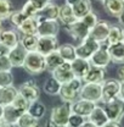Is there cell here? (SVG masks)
Wrapping results in <instances>:
<instances>
[{"label":"cell","instance_id":"d4e9b609","mask_svg":"<svg viewBox=\"0 0 124 127\" xmlns=\"http://www.w3.org/2000/svg\"><path fill=\"white\" fill-rule=\"evenodd\" d=\"M109 56L112 63L114 64H124V43L119 42L117 44L107 45Z\"/></svg>","mask_w":124,"mask_h":127},{"label":"cell","instance_id":"30bf717a","mask_svg":"<svg viewBox=\"0 0 124 127\" xmlns=\"http://www.w3.org/2000/svg\"><path fill=\"white\" fill-rule=\"evenodd\" d=\"M57 48H59V39H57V37H52V35H43V37H39L37 51L40 53L41 55L46 56L49 54L56 51Z\"/></svg>","mask_w":124,"mask_h":127},{"label":"cell","instance_id":"6f0895ef","mask_svg":"<svg viewBox=\"0 0 124 127\" xmlns=\"http://www.w3.org/2000/svg\"><path fill=\"white\" fill-rule=\"evenodd\" d=\"M32 127H40V126H39V125L37 124V125H34V126H32Z\"/></svg>","mask_w":124,"mask_h":127},{"label":"cell","instance_id":"680465c9","mask_svg":"<svg viewBox=\"0 0 124 127\" xmlns=\"http://www.w3.org/2000/svg\"><path fill=\"white\" fill-rule=\"evenodd\" d=\"M122 42H123V43H124V32H123V40H122Z\"/></svg>","mask_w":124,"mask_h":127},{"label":"cell","instance_id":"cb8c5ba5","mask_svg":"<svg viewBox=\"0 0 124 127\" xmlns=\"http://www.w3.org/2000/svg\"><path fill=\"white\" fill-rule=\"evenodd\" d=\"M103 81H105V68H100V67H95V66L90 67L89 72L83 78L84 83H99V84H102Z\"/></svg>","mask_w":124,"mask_h":127},{"label":"cell","instance_id":"f546056e","mask_svg":"<svg viewBox=\"0 0 124 127\" xmlns=\"http://www.w3.org/2000/svg\"><path fill=\"white\" fill-rule=\"evenodd\" d=\"M57 51L66 63H72L73 60L77 59V51H76V47L73 44H68V43L61 44L57 48Z\"/></svg>","mask_w":124,"mask_h":127},{"label":"cell","instance_id":"2e32d148","mask_svg":"<svg viewBox=\"0 0 124 127\" xmlns=\"http://www.w3.org/2000/svg\"><path fill=\"white\" fill-rule=\"evenodd\" d=\"M27 53L28 51H26V49L21 44L10 49L7 56L10 59V63L12 65V67H23V63H24V59L27 56Z\"/></svg>","mask_w":124,"mask_h":127},{"label":"cell","instance_id":"9f6ffc18","mask_svg":"<svg viewBox=\"0 0 124 127\" xmlns=\"http://www.w3.org/2000/svg\"><path fill=\"white\" fill-rule=\"evenodd\" d=\"M55 127H68V126H61V125H56Z\"/></svg>","mask_w":124,"mask_h":127},{"label":"cell","instance_id":"9c48e42d","mask_svg":"<svg viewBox=\"0 0 124 127\" xmlns=\"http://www.w3.org/2000/svg\"><path fill=\"white\" fill-rule=\"evenodd\" d=\"M17 89H18V93L29 103L38 100L40 96V89L34 81H27L22 83Z\"/></svg>","mask_w":124,"mask_h":127},{"label":"cell","instance_id":"f1b7e54d","mask_svg":"<svg viewBox=\"0 0 124 127\" xmlns=\"http://www.w3.org/2000/svg\"><path fill=\"white\" fill-rule=\"evenodd\" d=\"M73 12L78 20L83 18L85 15H88L89 12L93 11V5H91V0H80L77 4H74L72 6Z\"/></svg>","mask_w":124,"mask_h":127},{"label":"cell","instance_id":"277c9868","mask_svg":"<svg viewBox=\"0 0 124 127\" xmlns=\"http://www.w3.org/2000/svg\"><path fill=\"white\" fill-rule=\"evenodd\" d=\"M79 99L89 100L95 104L102 101V84L99 83H84L79 92Z\"/></svg>","mask_w":124,"mask_h":127},{"label":"cell","instance_id":"d6a6232c","mask_svg":"<svg viewBox=\"0 0 124 127\" xmlns=\"http://www.w3.org/2000/svg\"><path fill=\"white\" fill-rule=\"evenodd\" d=\"M45 61H46V70L52 72L56 67H59L61 64L64 63V60L61 58V55L59 54V51H54L51 54H49L45 56Z\"/></svg>","mask_w":124,"mask_h":127},{"label":"cell","instance_id":"d6986e66","mask_svg":"<svg viewBox=\"0 0 124 127\" xmlns=\"http://www.w3.org/2000/svg\"><path fill=\"white\" fill-rule=\"evenodd\" d=\"M0 43L9 49H12L20 44V35L15 30L1 31L0 32Z\"/></svg>","mask_w":124,"mask_h":127},{"label":"cell","instance_id":"5bb4252c","mask_svg":"<svg viewBox=\"0 0 124 127\" xmlns=\"http://www.w3.org/2000/svg\"><path fill=\"white\" fill-rule=\"evenodd\" d=\"M52 77L57 79L60 83H67L69 81L74 78V73L72 71V66H71V63H64L61 64L59 67H56L52 72Z\"/></svg>","mask_w":124,"mask_h":127},{"label":"cell","instance_id":"8992f818","mask_svg":"<svg viewBox=\"0 0 124 127\" xmlns=\"http://www.w3.org/2000/svg\"><path fill=\"white\" fill-rule=\"evenodd\" d=\"M100 47H101V44H100L99 42H96L91 35H89V37L85 38L78 47H76L77 58L85 59V60H90V58L94 55V53Z\"/></svg>","mask_w":124,"mask_h":127},{"label":"cell","instance_id":"4dcf8cb0","mask_svg":"<svg viewBox=\"0 0 124 127\" xmlns=\"http://www.w3.org/2000/svg\"><path fill=\"white\" fill-rule=\"evenodd\" d=\"M39 35L38 34H23L20 38V44L26 49V51H37Z\"/></svg>","mask_w":124,"mask_h":127},{"label":"cell","instance_id":"8fae6325","mask_svg":"<svg viewBox=\"0 0 124 127\" xmlns=\"http://www.w3.org/2000/svg\"><path fill=\"white\" fill-rule=\"evenodd\" d=\"M89 61L91 64V66L100 67V68H106L109 64L112 63L107 47H103V45L101 44V47L94 53V55L90 58Z\"/></svg>","mask_w":124,"mask_h":127},{"label":"cell","instance_id":"52a82bcc","mask_svg":"<svg viewBox=\"0 0 124 127\" xmlns=\"http://www.w3.org/2000/svg\"><path fill=\"white\" fill-rule=\"evenodd\" d=\"M121 94V81L119 79H105L102 82V101L107 103L109 100L119 96Z\"/></svg>","mask_w":124,"mask_h":127},{"label":"cell","instance_id":"3957f363","mask_svg":"<svg viewBox=\"0 0 124 127\" xmlns=\"http://www.w3.org/2000/svg\"><path fill=\"white\" fill-rule=\"evenodd\" d=\"M103 110L109 121L121 122V120L124 117V99L119 95L107 103H105Z\"/></svg>","mask_w":124,"mask_h":127},{"label":"cell","instance_id":"d590c367","mask_svg":"<svg viewBox=\"0 0 124 127\" xmlns=\"http://www.w3.org/2000/svg\"><path fill=\"white\" fill-rule=\"evenodd\" d=\"M14 12V6L10 0H0V20H7Z\"/></svg>","mask_w":124,"mask_h":127},{"label":"cell","instance_id":"836d02e7","mask_svg":"<svg viewBox=\"0 0 124 127\" xmlns=\"http://www.w3.org/2000/svg\"><path fill=\"white\" fill-rule=\"evenodd\" d=\"M123 32H124V30H122L119 26H111L109 32H108V37L106 39L107 45L117 44V43L122 42L123 40Z\"/></svg>","mask_w":124,"mask_h":127},{"label":"cell","instance_id":"ac0fdd59","mask_svg":"<svg viewBox=\"0 0 124 127\" xmlns=\"http://www.w3.org/2000/svg\"><path fill=\"white\" fill-rule=\"evenodd\" d=\"M59 11H60V6L50 1L45 7H43L38 12L37 18L39 22L44 20H59Z\"/></svg>","mask_w":124,"mask_h":127},{"label":"cell","instance_id":"603a6c76","mask_svg":"<svg viewBox=\"0 0 124 127\" xmlns=\"http://www.w3.org/2000/svg\"><path fill=\"white\" fill-rule=\"evenodd\" d=\"M88 120L91 121L93 124H95L97 127L105 126L109 121L107 115H106V112L103 110V108H102V106H99V105H96V106L94 108V110L91 111V114L89 115Z\"/></svg>","mask_w":124,"mask_h":127},{"label":"cell","instance_id":"816d5d0a","mask_svg":"<svg viewBox=\"0 0 124 127\" xmlns=\"http://www.w3.org/2000/svg\"><path fill=\"white\" fill-rule=\"evenodd\" d=\"M0 127H16V125L15 124H7V122H1V126Z\"/></svg>","mask_w":124,"mask_h":127},{"label":"cell","instance_id":"ab89813d","mask_svg":"<svg viewBox=\"0 0 124 127\" xmlns=\"http://www.w3.org/2000/svg\"><path fill=\"white\" fill-rule=\"evenodd\" d=\"M26 18H27V16L24 15L21 10H20V11H14L12 15L10 16V22H11L16 28H17V27H18V26L26 20Z\"/></svg>","mask_w":124,"mask_h":127},{"label":"cell","instance_id":"f35d334b","mask_svg":"<svg viewBox=\"0 0 124 127\" xmlns=\"http://www.w3.org/2000/svg\"><path fill=\"white\" fill-rule=\"evenodd\" d=\"M21 11L27 16V17H37L38 12H39L38 9L32 4L31 1H28V0H27V2L23 5V7L21 9Z\"/></svg>","mask_w":124,"mask_h":127},{"label":"cell","instance_id":"e0dca14e","mask_svg":"<svg viewBox=\"0 0 124 127\" xmlns=\"http://www.w3.org/2000/svg\"><path fill=\"white\" fill-rule=\"evenodd\" d=\"M71 66H72V71L74 73V77L82 79L86 76V73L89 72L90 67H91V64L89 60H85V59H80V58H77L76 60H73L71 63Z\"/></svg>","mask_w":124,"mask_h":127},{"label":"cell","instance_id":"ba28073f","mask_svg":"<svg viewBox=\"0 0 124 127\" xmlns=\"http://www.w3.org/2000/svg\"><path fill=\"white\" fill-rule=\"evenodd\" d=\"M66 31L68 32V34H69L74 40H78L79 43H82L85 38H88V37L90 35L91 30H90L82 20H77L73 25L66 26Z\"/></svg>","mask_w":124,"mask_h":127},{"label":"cell","instance_id":"f5cc1de1","mask_svg":"<svg viewBox=\"0 0 124 127\" xmlns=\"http://www.w3.org/2000/svg\"><path fill=\"white\" fill-rule=\"evenodd\" d=\"M121 96L124 99V82H121Z\"/></svg>","mask_w":124,"mask_h":127},{"label":"cell","instance_id":"60d3db41","mask_svg":"<svg viewBox=\"0 0 124 127\" xmlns=\"http://www.w3.org/2000/svg\"><path fill=\"white\" fill-rule=\"evenodd\" d=\"M80 20H82V21H83V22H84V23L90 28V30H93V27L97 23V21H99L96 14H94L93 11H91V12H89L88 15H85L83 18H80Z\"/></svg>","mask_w":124,"mask_h":127},{"label":"cell","instance_id":"83f0119b","mask_svg":"<svg viewBox=\"0 0 124 127\" xmlns=\"http://www.w3.org/2000/svg\"><path fill=\"white\" fill-rule=\"evenodd\" d=\"M27 112L31 116H33L37 121H39V120H41L45 116V114H46V106L41 101L35 100V101L29 103V105L27 108Z\"/></svg>","mask_w":124,"mask_h":127},{"label":"cell","instance_id":"11a10c76","mask_svg":"<svg viewBox=\"0 0 124 127\" xmlns=\"http://www.w3.org/2000/svg\"><path fill=\"white\" fill-rule=\"evenodd\" d=\"M1 22H2V20H0V32H1V27H2V23Z\"/></svg>","mask_w":124,"mask_h":127},{"label":"cell","instance_id":"94428289","mask_svg":"<svg viewBox=\"0 0 124 127\" xmlns=\"http://www.w3.org/2000/svg\"><path fill=\"white\" fill-rule=\"evenodd\" d=\"M99 1H102V0H99Z\"/></svg>","mask_w":124,"mask_h":127},{"label":"cell","instance_id":"4316f807","mask_svg":"<svg viewBox=\"0 0 124 127\" xmlns=\"http://www.w3.org/2000/svg\"><path fill=\"white\" fill-rule=\"evenodd\" d=\"M17 94H18V89L14 86L0 88V104L2 106L12 104V101L15 100Z\"/></svg>","mask_w":124,"mask_h":127},{"label":"cell","instance_id":"6da1fadb","mask_svg":"<svg viewBox=\"0 0 124 127\" xmlns=\"http://www.w3.org/2000/svg\"><path fill=\"white\" fill-rule=\"evenodd\" d=\"M23 68L31 75H40L46 71L45 56L38 51H29L23 63Z\"/></svg>","mask_w":124,"mask_h":127},{"label":"cell","instance_id":"8d00e7d4","mask_svg":"<svg viewBox=\"0 0 124 127\" xmlns=\"http://www.w3.org/2000/svg\"><path fill=\"white\" fill-rule=\"evenodd\" d=\"M14 84V75L11 71H0V88Z\"/></svg>","mask_w":124,"mask_h":127},{"label":"cell","instance_id":"4fadbf2b","mask_svg":"<svg viewBox=\"0 0 124 127\" xmlns=\"http://www.w3.org/2000/svg\"><path fill=\"white\" fill-rule=\"evenodd\" d=\"M60 32V22L59 20H44L39 22V28H38V35H52L57 37Z\"/></svg>","mask_w":124,"mask_h":127},{"label":"cell","instance_id":"bcb514c9","mask_svg":"<svg viewBox=\"0 0 124 127\" xmlns=\"http://www.w3.org/2000/svg\"><path fill=\"white\" fill-rule=\"evenodd\" d=\"M118 79L121 82H124V65L122 67H119V70H118Z\"/></svg>","mask_w":124,"mask_h":127},{"label":"cell","instance_id":"1f68e13d","mask_svg":"<svg viewBox=\"0 0 124 127\" xmlns=\"http://www.w3.org/2000/svg\"><path fill=\"white\" fill-rule=\"evenodd\" d=\"M62 83H60L55 77H50L47 78L44 84H43V91L46 93L47 95H59L60 91H61Z\"/></svg>","mask_w":124,"mask_h":127},{"label":"cell","instance_id":"5b68a950","mask_svg":"<svg viewBox=\"0 0 124 127\" xmlns=\"http://www.w3.org/2000/svg\"><path fill=\"white\" fill-rule=\"evenodd\" d=\"M72 114L71 109V104L69 103H62L60 105H56L55 108H52V110L50 112V120L56 124V125H61V126H67L68 122V117Z\"/></svg>","mask_w":124,"mask_h":127},{"label":"cell","instance_id":"ffe728a7","mask_svg":"<svg viewBox=\"0 0 124 127\" xmlns=\"http://www.w3.org/2000/svg\"><path fill=\"white\" fill-rule=\"evenodd\" d=\"M105 11L112 17H117L124 10V0H102Z\"/></svg>","mask_w":124,"mask_h":127},{"label":"cell","instance_id":"c3c4849f","mask_svg":"<svg viewBox=\"0 0 124 127\" xmlns=\"http://www.w3.org/2000/svg\"><path fill=\"white\" fill-rule=\"evenodd\" d=\"M80 127H97V126H96L95 124H93L91 121H89V120H85V121H84V124H83V125H82Z\"/></svg>","mask_w":124,"mask_h":127},{"label":"cell","instance_id":"f6af8a7d","mask_svg":"<svg viewBox=\"0 0 124 127\" xmlns=\"http://www.w3.org/2000/svg\"><path fill=\"white\" fill-rule=\"evenodd\" d=\"M9 51H10V49H9V48H6L4 44H1V43H0V58H1V56L7 55V54H9Z\"/></svg>","mask_w":124,"mask_h":127},{"label":"cell","instance_id":"ee69618b","mask_svg":"<svg viewBox=\"0 0 124 127\" xmlns=\"http://www.w3.org/2000/svg\"><path fill=\"white\" fill-rule=\"evenodd\" d=\"M28 1H31L32 4L38 9V11H40L43 7H45L47 4L50 2V0H28Z\"/></svg>","mask_w":124,"mask_h":127},{"label":"cell","instance_id":"7dc6e473","mask_svg":"<svg viewBox=\"0 0 124 127\" xmlns=\"http://www.w3.org/2000/svg\"><path fill=\"white\" fill-rule=\"evenodd\" d=\"M102 127H122V126H121L119 122H116V121H108L105 126H102Z\"/></svg>","mask_w":124,"mask_h":127},{"label":"cell","instance_id":"db71d44e","mask_svg":"<svg viewBox=\"0 0 124 127\" xmlns=\"http://www.w3.org/2000/svg\"><path fill=\"white\" fill-rule=\"evenodd\" d=\"M2 117H4V106L0 104V121H2Z\"/></svg>","mask_w":124,"mask_h":127},{"label":"cell","instance_id":"7c38bea8","mask_svg":"<svg viewBox=\"0 0 124 127\" xmlns=\"http://www.w3.org/2000/svg\"><path fill=\"white\" fill-rule=\"evenodd\" d=\"M109 28H111V25L107 21L99 20L97 23L93 27V30L90 32V35L93 37L96 42H99L100 44H103V43H106V39L108 37Z\"/></svg>","mask_w":124,"mask_h":127},{"label":"cell","instance_id":"91938a15","mask_svg":"<svg viewBox=\"0 0 124 127\" xmlns=\"http://www.w3.org/2000/svg\"><path fill=\"white\" fill-rule=\"evenodd\" d=\"M1 122H2V121H0V126H1Z\"/></svg>","mask_w":124,"mask_h":127},{"label":"cell","instance_id":"7402d4cb","mask_svg":"<svg viewBox=\"0 0 124 127\" xmlns=\"http://www.w3.org/2000/svg\"><path fill=\"white\" fill-rule=\"evenodd\" d=\"M38 28H39V21L37 17H27L18 27L17 31L22 35L23 34H38Z\"/></svg>","mask_w":124,"mask_h":127},{"label":"cell","instance_id":"f907efd6","mask_svg":"<svg viewBox=\"0 0 124 127\" xmlns=\"http://www.w3.org/2000/svg\"><path fill=\"white\" fill-rule=\"evenodd\" d=\"M78 1H80V0H64V4H68V5L73 6L74 4H77Z\"/></svg>","mask_w":124,"mask_h":127},{"label":"cell","instance_id":"e575fe53","mask_svg":"<svg viewBox=\"0 0 124 127\" xmlns=\"http://www.w3.org/2000/svg\"><path fill=\"white\" fill-rule=\"evenodd\" d=\"M38 124V121L31 116L27 111H24L20 117H18V120L16 121V127H32L34 126V125H37Z\"/></svg>","mask_w":124,"mask_h":127},{"label":"cell","instance_id":"7a4b0ae2","mask_svg":"<svg viewBox=\"0 0 124 127\" xmlns=\"http://www.w3.org/2000/svg\"><path fill=\"white\" fill-rule=\"evenodd\" d=\"M82 86H83V81L74 77L72 81L62 84L59 95H60V98L64 103L72 104L73 101H76L79 98V92L82 89Z\"/></svg>","mask_w":124,"mask_h":127},{"label":"cell","instance_id":"9a60e30c","mask_svg":"<svg viewBox=\"0 0 124 127\" xmlns=\"http://www.w3.org/2000/svg\"><path fill=\"white\" fill-rule=\"evenodd\" d=\"M96 105L97 104H95L93 101H89V100H84V99H79L78 100L77 99L76 101H73L71 104V109H72V112L88 119Z\"/></svg>","mask_w":124,"mask_h":127},{"label":"cell","instance_id":"7bdbcfd3","mask_svg":"<svg viewBox=\"0 0 124 127\" xmlns=\"http://www.w3.org/2000/svg\"><path fill=\"white\" fill-rule=\"evenodd\" d=\"M12 70V65L10 63V59L7 55L1 56L0 58V71H11Z\"/></svg>","mask_w":124,"mask_h":127},{"label":"cell","instance_id":"74e56055","mask_svg":"<svg viewBox=\"0 0 124 127\" xmlns=\"http://www.w3.org/2000/svg\"><path fill=\"white\" fill-rule=\"evenodd\" d=\"M85 121V117L77 115L74 112H72L68 117V122H67V126L68 127H80Z\"/></svg>","mask_w":124,"mask_h":127},{"label":"cell","instance_id":"681fc988","mask_svg":"<svg viewBox=\"0 0 124 127\" xmlns=\"http://www.w3.org/2000/svg\"><path fill=\"white\" fill-rule=\"evenodd\" d=\"M118 22H119V25H121V26H123L124 27V10L122 11V14L118 16Z\"/></svg>","mask_w":124,"mask_h":127},{"label":"cell","instance_id":"484cf974","mask_svg":"<svg viewBox=\"0 0 124 127\" xmlns=\"http://www.w3.org/2000/svg\"><path fill=\"white\" fill-rule=\"evenodd\" d=\"M27 110H23V109H18L14 106L12 104L10 105H6L4 106V117H2V121L4 122H7V124H16V121L18 120V117Z\"/></svg>","mask_w":124,"mask_h":127},{"label":"cell","instance_id":"44dd1931","mask_svg":"<svg viewBox=\"0 0 124 127\" xmlns=\"http://www.w3.org/2000/svg\"><path fill=\"white\" fill-rule=\"evenodd\" d=\"M78 18L76 17L73 9L71 5L68 4H63L60 6V11H59V21L63 23L64 26H71L73 25Z\"/></svg>","mask_w":124,"mask_h":127},{"label":"cell","instance_id":"b9f144b4","mask_svg":"<svg viewBox=\"0 0 124 127\" xmlns=\"http://www.w3.org/2000/svg\"><path fill=\"white\" fill-rule=\"evenodd\" d=\"M12 105L16 106V108H18V109H23V110H27V108H28V105H29V101H27L22 95L18 94L16 95L15 100L12 101Z\"/></svg>","mask_w":124,"mask_h":127}]
</instances>
